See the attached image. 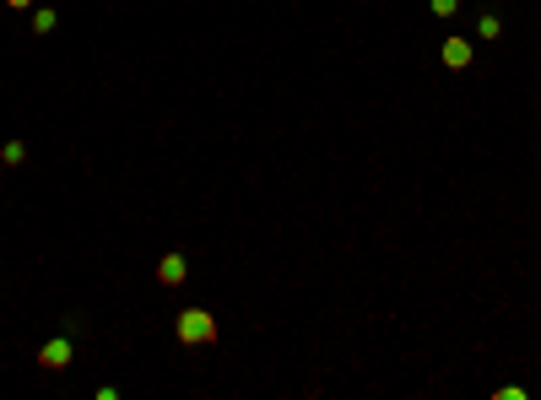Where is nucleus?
I'll return each mask as SVG.
<instances>
[{"label": "nucleus", "instance_id": "6e6552de", "mask_svg": "<svg viewBox=\"0 0 541 400\" xmlns=\"http://www.w3.org/2000/svg\"><path fill=\"white\" fill-rule=\"evenodd\" d=\"M428 6H433L438 16H455V6H460V0H428Z\"/></svg>", "mask_w": 541, "mask_h": 400}, {"label": "nucleus", "instance_id": "f257e3e1", "mask_svg": "<svg viewBox=\"0 0 541 400\" xmlns=\"http://www.w3.org/2000/svg\"><path fill=\"white\" fill-rule=\"evenodd\" d=\"M211 336H216V324L206 308H185L179 314V341H211Z\"/></svg>", "mask_w": 541, "mask_h": 400}, {"label": "nucleus", "instance_id": "7ed1b4c3", "mask_svg": "<svg viewBox=\"0 0 541 400\" xmlns=\"http://www.w3.org/2000/svg\"><path fill=\"white\" fill-rule=\"evenodd\" d=\"M444 65L449 71H465V65H471V44H465V38H449L444 44Z\"/></svg>", "mask_w": 541, "mask_h": 400}, {"label": "nucleus", "instance_id": "20e7f679", "mask_svg": "<svg viewBox=\"0 0 541 400\" xmlns=\"http://www.w3.org/2000/svg\"><path fill=\"white\" fill-rule=\"evenodd\" d=\"M157 281H163V287H179V281H185V254H168V260L157 265Z\"/></svg>", "mask_w": 541, "mask_h": 400}, {"label": "nucleus", "instance_id": "423d86ee", "mask_svg": "<svg viewBox=\"0 0 541 400\" xmlns=\"http://www.w3.org/2000/svg\"><path fill=\"white\" fill-rule=\"evenodd\" d=\"M477 33H482V38H498V33H504V22H498V16H482Z\"/></svg>", "mask_w": 541, "mask_h": 400}, {"label": "nucleus", "instance_id": "39448f33", "mask_svg": "<svg viewBox=\"0 0 541 400\" xmlns=\"http://www.w3.org/2000/svg\"><path fill=\"white\" fill-rule=\"evenodd\" d=\"M22 157H28V146H22V141H11V146H0V163H6V168H16Z\"/></svg>", "mask_w": 541, "mask_h": 400}, {"label": "nucleus", "instance_id": "1a4fd4ad", "mask_svg": "<svg viewBox=\"0 0 541 400\" xmlns=\"http://www.w3.org/2000/svg\"><path fill=\"white\" fill-rule=\"evenodd\" d=\"M6 6H28V0H6Z\"/></svg>", "mask_w": 541, "mask_h": 400}, {"label": "nucleus", "instance_id": "f03ea898", "mask_svg": "<svg viewBox=\"0 0 541 400\" xmlns=\"http://www.w3.org/2000/svg\"><path fill=\"white\" fill-rule=\"evenodd\" d=\"M71 336H76V319L65 324V336H54V341L38 346V363H44V368H65V363H71Z\"/></svg>", "mask_w": 541, "mask_h": 400}, {"label": "nucleus", "instance_id": "0eeeda50", "mask_svg": "<svg viewBox=\"0 0 541 400\" xmlns=\"http://www.w3.org/2000/svg\"><path fill=\"white\" fill-rule=\"evenodd\" d=\"M54 28V11H33V33H49Z\"/></svg>", "mask_w": 541, "mask_h": 400}]
</instances>
